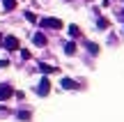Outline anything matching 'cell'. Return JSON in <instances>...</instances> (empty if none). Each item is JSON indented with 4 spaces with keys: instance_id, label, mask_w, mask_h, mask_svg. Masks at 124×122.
<instances>
[{
    "instance_id": "cell-1",
    "label": "cell",
    "mask_w": 124,
    "mask_h": 122,
    "mask_svg": "<svg viewBox=\"0 0 124 122\" xmlns=\"http://www.w3.org/2000/svg\"><path fill=\"white\" fill-rule=\"evenodd\" d=\"M48 92H51V81L44 76V78L39 81V85H37V95H39V97H46Z\"/></svg>"
},
{
    "instance_id": "cell-2",
    "label": "cell",
    "mask_w": 124,
    "mask_h": 122,
    "mask_svg": "<svg viewBox=\"0 0 124 122\" xmlns=\"http://www.w3.org/2000/svg\"><path fill=\"white\" fill-rule=\"evenodd\" d=\"M41 28H53V30H60L62 28V21L60 18H41Z\"/></svg>"
},
{
    "instance_id": "cell-3",
    "label": "cell",
    "mask_w": 124,
    "mask_h": 122,
    "mask_svg": "<svg viewBox=\"0 0 124 122\" xmlns=\"http://www.w3.org/2000/svg\"><path fill=\"white\" fill-rule=\"evenodd\" d=\"M2 49H7V51H16V49H18V39H16V37H12V35L5 37V39H2Z\"/></svg>"
},
{
    "instance_id": "cell-4",
    "label": "cell",
    "mask_w": 124,
    "mask_h": 122,
    "mask_svg": "<svg viewBox=\"0 0 124 122\" xmlns=\"http://www.w3.org/2000/svg\"><path fill=\"white\" fill-rule=\"evenodd\" d=\"M14 95V90H12V85H0V101H5V99H9V97Z\"/></svg>"
},
{
    "instance_id": "cell-5",
    "label": "cell",
    "mask_w": 124,
    "mask_h": 122,
    "mask_svg": "<svg viewBox=\"0 0 124 122\" xmlns=\"http://www.w3.org/2000/svg\"><path fill=\"white\" fill-rule=\"evenodd\" d=\"M62 88H64V90H76V88H78V83L71 81V78H62Z\"/></svg>"
},
{
    "instance_id": "cell-6",
    "label": "cell",
    "mask_w": 124,
    "mask_h": 122,
    "mask_svg": "<svg viewBox=\"0 0 124 122\" xmlns=\"http://www.w3.org/2000/svg\"><path fill=\"white\" fill-rule=\"evenodd\" d=\"M39 69H41V74H53V72H58V67H51V65H46V62H41Z\"/></svg>"
},
{
    "instance_id": "cell-7",
    "label": "cell",
    "mask_w": 124,
    "mask_h": 122,
    "mask_svg": "<svg viewBox=\"0 0 124 122\" xmlns=\"http://www.w3.org/2000/svg\"><path fill=\"white\" fill-rule=\"evenodd\" d=\"M32 41H35V44H37V46H44V44H46V37H44V35H41V32H37V35H35V37H32Z\"/></svg>"
},
{
    "instance_id": "cell-8",
    "label": "cell",
    "mask_w": 124,
    "mask_h": 122,
    "mask_svg": "<svg viewBox=\"0 0 124 122\" xmlns=\"http://www.w3.org/2000/svg\"><path fill=\"white\" fill-rule=\"evenodd\" d=\"M64 53L67 55H74L76 53V44H74V41H67V44H64Z\"/></svg>"
},
{
    "instance_id": "cell-9",
    "label": "cell",
    "mask_w": 124,
    "mask_h": 122,
    "mask_svg": "<svg viewBox=\"0 0 124 122\" xmlns=\"http://www.w3.org/2000/svg\"><path fill=\"white\" fill-rule=\"evenodd\" d=\"M2 7H5V12H12L16 7V0H2Z\"/></svg>"
},
{
    "instance_id": "cell-10",
    "label": "cell",
    "mask_w": 124,
    "mask_h": 122,
    "mask_svg": "<svg viewBox=\"0 0 124 122\" xmlns=\"http://www.w3.org/2000/svg\"><path fill=\"white\" fill-rule=\"evenodd\" d=\"M87 51H90L92 55H97V53H99V46L94 44V41H90V44H87Z\"/></svg>"
},
{
    "instance_id": "cell-11",
    "label": "cell",
    "mask_w": 124,
    "mask_h": 122,
    "mask_svg": "<svg viewBox=\"0 0 124 122\" xmlns=\"http://www.w3.org/2000/svg\"><path fill=\"white\" fill-rule=\"evenodd\" d=\"M69 35H71V37H78V35H80L78 25H69Z\"/></svg>"
},
{
    "instance_id": "cell-12",
    "label": "cell",
    "mask_w": 124,
    "mask_h": 122,
    "mask_svg": "<svg viewBox=\"0 0 124 122\" xmlns=\"http://www.w3.org/2000/svg\"><path fill=\"white\" fill-rule=\"evenodd\" d=\"M25 18H28V21H30V23H37V16H35V14H32V12H25Z\"/></svg>"
},
{
    "instance_id": "cell-13",
    "label": "cell",
    "mask_w": 124,
    "mask_h": 122,
    "mask_svg": "<svg viewBox=\"0 0 124 122\" xmlns=\"http://www.w3.org/2000/svg\"><path fill=\"white\" fill-rule=\"evenodd\" d=\"M18 120H30V113H28V111H21V113H18Z\"/></svg>"
},
{
    "instance_id": "cell-14",
    "label": "cell",
    "mask_w": 124,
    "mask_h": 122,
    "mask_svg": "<svg viewBox=\"0 0 124 122\" xmlns=\"http://www.w3.org/2000/svg\"><path fill=\"white\" fill-rule=\"evenodd\" d=\"M97 25H99V28H108V21H106V18H99Z\"/></svg>"
},
{
    "instance_id": "cell-15",
    "label": "cell",
    "mask_w": 124,
    "mask_h": 122,
    "mask_svg": "<svg viewBox=\"0 0 124 122\" xmlns=\"http://www.w3.org/2000/svg\"><path fill=\"white\" fill-rule=\"evenodd\" d=\"M5 67H9V62L7 60H0V69H5Z\"/></svg>"
},
{
    "instance_id": "cell-16",
    "label": "cell",
    "mask_w": 124,
    "mask_h": 122,
    "mask_svg": "<svg viewBox=\"0 0 124 122\" xmlns=\"http://www.w3.org/2000/svg\"><path fill=\"white\" fill-rule=\"evenodd\" d=\"M2 39H5V37H2V35H0V46H2Z\"/></svg>"
}]
</instances>
